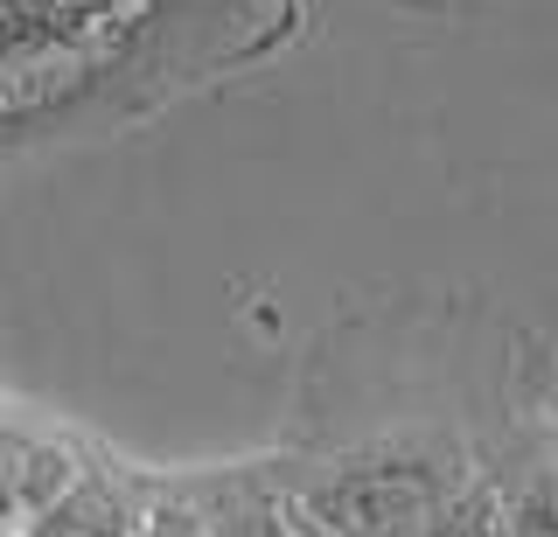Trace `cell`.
Listing matches in <instances>:
<instances>
[{
	"instance_id": "1",
	"label": "cell",
	"mask_w": 558,
	"mask_h": 537,
	"mask_svg": "<svg viewBox=\"0 0 558 537\" xmlns=\"http://www.w3.org/2000/svg\"><path fill=\"white\" fill-rule=\"evenodd\" d=\"M510 426V356L482 350V315L342 321L307 370L279 481L336 537H412L447 496L482 481Z\"/></svg>"
},
{
	"instance_id": "2",
	"label": "cell",
	"mask_w": 558,
	"mask_h": 537,
	"mask_svg": "<svg viewBox=\"0 0 558 537\" xmlns=\"http://www.w3.org/2000/svg\"><path fill=\"white\" fill-rule=\"evenodd\" d=\"M482 481L502 502L510 537H558V447L545 440L537 419H517L482 461Z\"/></svg>"
},
{
	"instance_id": "3",
	"label": "cell",
	"mask_w": 558,
	"mask_h": 537,
	"mask_svg": "<svg viewBox=\"0 0 558 537\" xmlns=\"http://www.w3.org/2000/svg\"><path fill=\"white\" fill-rule=\"evenodd\" d=\"M168 489L196 502L209 537H287V524H293V496H287V481H279V461L209 467V475L168 481Z\"/></svg>"
},
{
	"instance_id": "4",
	"label": "cell",
	"mask_w": 558,
	"mask_h": 537,
	"mask_svg": "<svg viewBox=\"0 0 558 537\" xmlns=\"http://www.w3.org/2000/svg\"><path fill=\"white\" fill-rule=\"evenodd\" d=\"M154 481H140L119 461H84V475L49 502L43 516H28L22 537H133L147 516Z\"/></svg>"
},
{
	"instance_id": "5",
	"label": "cell",
	"mask_w": 558,
	"mask_h": 537,
	"mask_svg": "<svg viewBox=\"0 0 558 537\" xmlns=\"http://www.w3.org/2000/svg\"><path fill=\"white\" fill-rule=\"evenodd\" d=\"M77 475H84V454L70 440H49V432L0 419V489L22 502V516H43Z\"/></svg>"
},
{
	"instance_id": "6",
	"label": "cell",
	"mask_w": 558,
	"mask_h": 537,
	"mask_svg": "<svg viewBox=\"0 0 558 537\" xmlns=\"http://www.w3.org/2000/svg\"><path fill=\"white\" fill-rule=\"evenodd\" d=\"M412 537H510V524H502L496 489H488V481H468V489H461V496H447Z\"/></svg>"
},
{
	"instance_id": "7",
	"label": "cell",
	"mask_w": 558,
	"mask_h": 537,
	"mask_svg": "<svg viewBox=\"0 0 558 537\" xmlns=\"http://www.w3.org/2000/svg\"><path fill=\"white\" fill-rule=\"evenodd\" d=\"M133 537H209V530H203L196 502H189V496H174L168 481H154L147 516H140V530H133Z\"/></svg>"
},
{
	"instance_id": "8",
	"label": "cell",
	"mask_w": 558,
	"mask_h": 537,
	"mask_svg": "<svg viewBox=\"0 0 558 537\" xmlns=\"http://www.w3.org/2000/svg\"><path fill=\"white\" fill-rule=\"evenodd\" d=\"M287 537H336V530H322V524H314V516H301V510H293V524H287Z\"/></svg>"
},
{
	"instance_id": "9",
	"label": "cell",
	"mask_w": 558,
	"mask_h": 537,
	"mask_svg": "<svg viewBox=\"0 0 558 537\" xmlns=\"http://www.w3.org/2000/svg\"><path fill=\"white\" fill-rule=\"evenodd\" d=\"M537 426H545V440H551V447H558V419H537Z\"/></svg>"
}]
</instances>
